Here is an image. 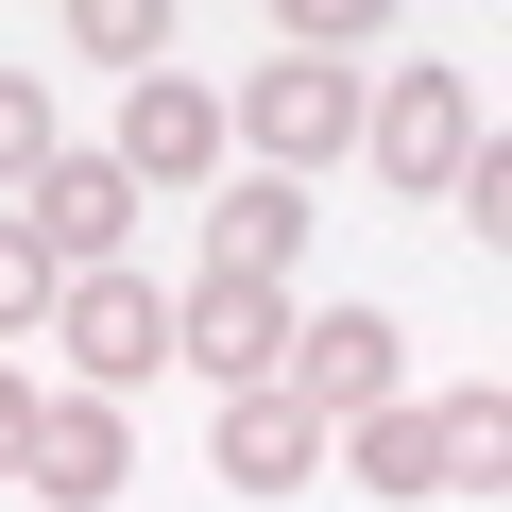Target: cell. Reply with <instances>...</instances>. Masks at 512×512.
Instances as JSON below:
<instances>
[{"label": "cell", "instance_id": "obj_3", "mask_svg": "<svg viewBox=\"0 0 512 512\" xmlns=\"http://www.w3.org/2000/svg\"><path fill=\"white\" fill-rule=\"evenodd\" d=\"M478 137H495V120H478V69H393V86L359 103V154H376L393 188H427V205L461 188V154H478Z\"/></svg>", "mask_w": 512, "mask_h": 512}, {"label": "cell", "instance_id": "obj_18", "mask_svg": "<svg viewBox=\"0 0 512 512\" xmlns=\"http://www.w3.org/2000/svg\"><path fill=\"white\" fill-rule=\"evenodd\" d=\"M18 444H35V376L0 359V478H18Z\"/></svg>", "mask_w": 512, "mask_h": 512}, {"label": "cell", "instance_id": "obj_12", "mask_svg": "<svg viewBox=\"0 0 512 512\" xmlns=\"http://www.w3.org/2000/svg\"><path fill=\"white\" fill-rule=\"evenodd\" d=\"M342 461H359V495H444V444H427V410L393 393V410H359V427H325Z\"/></svg>", "mask_w": 512, "mask_h": 512}, {"label": "cell", "instance_id": "obj_13", "mask_svg": "<svg viewBox=\"0 0 512 512\" xmlns=\"http://www.w3.org/2000/svg\"><path fill=\"white\" fill-rule=\"evenodd\" d=\"M52 291H69V274H52V239L0 205V342H35V325H52Z\"/></svg>", "mask_w": 512, "mask_h": 512}, {"label": "cell", "instance_id": "obj_5", "mask_svg": "<svg viewBox=\"0 0 512 512\" xmlns=\"http://www.w3.org/2000/svg\"><path fill=\"white\" fill-rule=\"evenodd\" d=\"M18 222L52 239V274H120V239H137V171H120V154H52V171L18 188Z\"/></svg>", "mask_w": 512, "mask_h": 512}, {"label": "cell", "instance_id": "obj_7", "mask_svg": "<svg viewBox=\"0 0 512 512\" xmlns=\"http://www.w3.org/2000/svg\"><path fill=\"white\" fill-rule=\"evenodd\" d=\"M291 410H308V427L393 410V308H308V325H291Z\"/></svg>", "mask_w": 512, "mask_h": 512}, {"label": "cell", "instance_id": "obj_10", "mask_svg": "<svg viewBox=\"0 0 512 512\" xmlns=\"http://www.w3.org/2000/svg\"><path fill=\"white\" fill-rule=\"evenodd\" d=\"M291 256H308V188H274V171L205 188V274H256V291H291Z\"/></svg>", "mask_w": 512, "mask_h": 512}, {"label": "cell", "instance_id": "obj_14", "mask_svg": "<svg viewBox=\"0 0 512 512\" xmlns=\"http://www.w3.org/2000/svg\"><path fill=\"white\" fill-rule=\"evenodd\" d=\"M69 137H52V69H0V188H35Z\"/></svg>", "mask_w": 512, "mask_h": 512}, {"label": "cell", "instance_id": "obj_11", "mask_svg": "<svg viewBox=\"0 0 512 512\" xmlns=\"http://www.w3.org/2000/svg\"><path fill=\"white\" fill-rule=\"evenodd\" d=\"M427 444H444V495H495V478H512V393L461 376V393L427 410Z\"/></svg>", "mask_w": 512, "mask_h": 512}, {"label": "cell", "instance_id": "obj_4", "mask_svg": "<svg viewBox=\"0 0 512 512\" xmlns=\"http://www.w3.org/2000/svg\"><path fill=\"white\" fill-rule=\"evenodd\" d=\"M171 359L205 393H274L291 376V291H256V274H188L171 291Z\"/></svg>", "mask_w": 512, "mask_h": 512}, {"label": "cell", "instance_id": "obj_17", "mask_svg": "<svg viewBox=\"0 0 512 512\" xmlns=\"http://www.w3.org/2000/svg\"><path fill=\"white\" fill-rule=\"evenodd\" d=\"M444 222H461V239H478V256H495V239H512V154H495V137H478V154H461V188H444Z\"/></svg>", "mask_w": 512, "mask_h": 512}, {"label": "cell", "instance_id": "obj_2", "mask_svg": "<svg viewBox=\"0 0 512 512\" xmlns=\"http://www.w3.org/2000/svg\"><path fill=\"white\" fill-rule=\"evenodd\" d=\"M222 137H256V171H274V188H308L325 154H359V69H308V52H274V69L222 103Z\"/></svg>", "mask_w": 512, "mask_h": 512}, {"label": "cell", "instance_id": "obj_1", "mask_svg": "<svg viewBox=\"0 0 512 512\" xmlns=\"http://www.w3.org/2000/svg\"><path fill=\"white\" fill-rule=\"evenodd\" d=\"M35 342H69V393H103V410H120L137 376H171V291H154V274H69Z\"/></svg>", "mask_w": 512, "mask_h": 512}, {"label": "cell", "instance_id": "obj_15", "mask_svg": "<svg viewBox=\"0 0 512 512\" xmlns=\"http://www.w3.org/2000/svg\"><path fill=\"white\" fill-rule=\"evenodd\" d=\"M69 52H86V69H154V52H171V0H86Z\"/></svg>", "mask_w": 512, "mask_h": 512}, {"label": "cell", "instance_id": "obj_9", "mask_svg": "<svg viewBox=\"0 0 512 512\" xmlns=\"http://www.w3.org/2000/svg\"><path fill=\"white\" fill-rule=\"evenodd\" d=\"M205 478H222V495H308V478H325V427L291 410V376H274V393H222Z\"/></svg>", "mask_w": 512, "mask_h": 512}, {"label": "cell", "instance_id": "obj_16", "mask_svg": "<svg viewBox=\"0 0 512 512\" xmlns=\"http://www.w3.org/2000/svg\"><path fill=\"white\" fill-rule=\"evenodd\" d=\"M393 18H376V0H291V18H274V52H308V69H359Z\"/></svg>", "mask_w": 512, "mask_h": 512}, {"label": "cell", "instance_id": "obj_8", "mask_svg": "<svg viewBox=\"0 0 512 512\" xmlns=\"http://www.w3.org/2000/svg\"><path fill=\"white\" fill-rule=\"evenodd\" d=\"M137 478V427L103 410V393H35V444H18V495L35 512H86V495H120Z\"/></svg>", "mask_w": 512, "mask_h": 512}, {"label": "cell", "instance_id": "obj_6", "mask_svg": "<svg viewBox=\"0 0 512 512\" xmlns=\"http://www.w3.org/2000/svg\"><path fill=\"white\" fill-rule=\"evenodd\" d=\"M120 171H137V205H154V188L205 205V171H222V103H205L188 69H137V103H120Z\"/></svg>", "mask_w": 512, "mask_h": 512}]
</instances>
